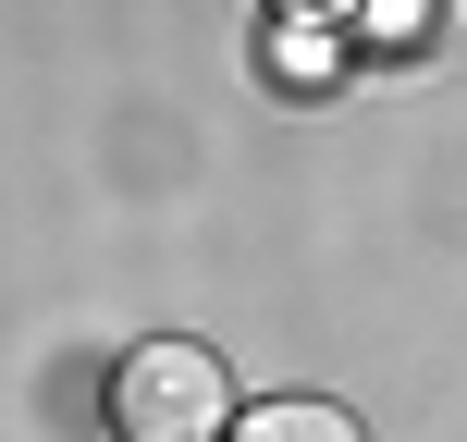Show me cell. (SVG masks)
<instances>
[{
  "label": "cell",
  "instance_id": "obj_1",
  "mask_svg": "<svg viewBox=\"0 0 467 442\" xmlns=\"http://www.w3.org/2000/svg\"><path fill=\"white\" fill-rule=\"evenodd\" d=\"M111 430L123 442H222L234 430V381L210 344H185V332H161V344H136L111 369Z\"/></svg>",
  "mask_w": 467,
  "mask_h": 442
},
{
  "label": "cell",
  "instance_id": "obj_2",
  "mask_svg": "<svg viewBox=\"0 0 467 442\" xmlns=\"http://www.w3.org/2000/svg\"><path fill=\"white\" fill-rule=\"evenodd\" d=\"M234 442H357V418H345V406H320V394H283V406H246Z\"/></svg>",
  "mask_w": 467,
  "mask_h": 442
}]
</instances>
